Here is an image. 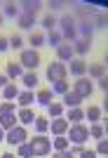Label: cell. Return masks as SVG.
<instances>
[{
  "mask_svg": "<svg viewBox=\"0 0 108 158\" xmlns=\"http://www.w3.org/2000/svg\"><path fill=\"white\" fill-rule=\"evenodd\" d=\"M56 26H59V33H61V38H64V43L73 45L75 40H78V31H75L73 14H64V17H59V19H56Z\"/></svg>",
  "mask_w": 108,
  "mask_h": 158,
  "instance_id": "6da1fadb",
  "label": "cell"
},
{
  "mask_svg": "<svg viewBox=\"0 0 108 158\" xmlns=\"http://www.w3.org/2000/svg\"><path fill=\"white\" fill-rule=\"evenodd\" d=\"M19 66L24 71H38V66H40V52L31 50V47H24L19 52Z\"/></svg>",
  "mask_w": 108,
  "mask_h": 158,
  "instance_id": "7a4b0ae2",
  "label": "cell"
},
{
  "mask_svg": "<svg viewBox=\"0 0 108 158\" xmlns=\"http://www.w3.org/2000/svg\"><path fill=\"white\" fill-rule=\"evenodd\" d=\"M31 146H33V156L35 158H47L52 153V139L47 135H35L31 139Z\"/></svg>",
  "mask_w": 108,
  "mask_h": 158,
  "instance_id": "3957f363",
  "label": "cell"
},
{
  "mask_svg": "<svg viewBox=\"0 0 108 158\" xmlns=\"http://www.w3.org/2000/svg\"><path fill=\"white\" fill-rule=\"evenodd\" d=\"M71 90H73L80 99H87V97H92V94H94L96 87H94V80H89L87 76H85V78H75V83L71 85Z\"/></svg>",
  "mask_w": 108,
  "mask_h": 158,
  "instance_id": "277c9868",
  "label": "cell"
},
{
  "mask_svg": "<svg viewBox=\"0 0 108 158\" xmlns=\"http://www.w3.org/2000/svg\"><path fill=\"white\" fill-rule=\"evenodd\" d=\"M66 139L71 142V144L82 146L89 139V132H87V127L82 125V123H80V125H71V127H68V132H66Z\"/></svg>",
  "mask_w": 108,
  "mask_h": 158,
  "instance_id": "5b68a950",
  "label": "cell"
},
{
  "mask_svg": "<svg viewBox=\"0 0 108 158\" xmlns=\"http://www.w3.org/2000/svg\"><path fill=\"white\" fill-rule=\"evenodd\" d=\"M5 142L10 146H17L19 144H24V142H28V130L26 127H21V125H17V127H12V130H7L5 132Z\"/></svg>",
  "mask_w": 108,
  "mask_h": 158,
  "instance_id": "8992f818",
  "label": "cell"
},
{
  "mask_svg": "<svg viewBox=\"0 0 108 158\" xmlns=\"http://www.w3.org/2000/svg\"><path fill=\"white\" fill-rule=\"evenodd\" d=\"M45 76H47V80H49V83H56V80H66L68 69H66V64H61V61H56V59H54L52 64L47 66Z\"/></svg>",
  "mask_w": 108,
  "mask_h": 158,
  "instance_id": "52a82bcc",
  "label": "cell"
},
{
  "mask_svg": "<svg viewBox=\"0 0 108 158\" xmlns=\"http://www.w3.org/2000/svg\"><path fill=\"white\" fill-rule=\"evenodd\" d=\"M75 31H78V38H82V40H89V43H92V38H94V26H92V19H80V21H75Z\"/></svg>",
  "mask_w": 108,
  "mask_h": 158,
  "instance_id": "ba28073f",
  "label": "cell"
},
{
  "mask_svg": "<svg viewBox=\"0 0 108 158\" xmlns=\"http://www.w3.org/2000/svg\"><path fill=\"white\" fill-rule=\"evenodd\" d=\"M66 69H68V73H71L73 78H85V76H87V61H85V59H78V57L68 61Z\"/></svg>",
  "mask_w": 108,
  "mask_h": 158,
  "instance_id": "9c48e42d",
  "label": "cell"
},
{
  "mask_svg": "<svg viewBox=\"0 0 108 158\" xmlns=\"http://www.w3.org/2000/svg\"><path fill=\"white\" fill-rule=\"evenodd\" d=\"M85 120L87 123H106V118H103V109L96 104H89L87 109H85Z\"/></svg>",
  "mask_w": 108,
  "mask_h": 158,
  "instance_id": "30bf717a",
  "label": "cell"
},
{
  "mask_svg": "<svg viewBox=\"0 0 108 158\" xmlns=\"http://www.w3.org/2000/svg\"><path fill=\"white\" fill-rule=\"evenodd\" d=\"M64 118L68 120V125H80V123H85V109H82V106L68 109V111L64 113Z\"/></svg>",
  "mask_w": 108,
  "mask_h": 158,
  "instance_id": "8fae6325",
  "label": "cell"
},
{
  "mask_svg": "<svg viewBox=\"0 0 108 158\" xmlns=\"http://www.w3.org/2000/svg\"><path fill=\"white\" fill-rule=\"evenodd\" d=\"M71 59H75L73 45H68V43H61V45L56 47V61H61V64H68Z\"/></svg>",
  "mask_w": 108,
  "mask_h": 158,
  "instance_id": "7c38bea8",
  "label": "cell"
},
{
  "mask_svg": "<svg viewBox=\"0 0 108 158\" xmlns=\"http://www.w3.org/2000/svg\"><path fill=\"white\" fill-rule=\"evenodd\" d=\"M68 120L61 116V118H54V120H49V132H52L54 137H61V135H66L68 132Z\"/></svg>",
  "mask_w": 108,
  "mask_h": 158,
  "instance_id": "4fadbf2b",
  "label": "cell"
},
{
  "mask_svg": "<svg viewBox=\"0 0 108 158\" xmlns=\"http://www.w3.org/2000/svg\"><path fill=\"white\" fill-rule=\"evenodd\" d=\"M21 85H24V90H31V92H33L35 87L40 85V76H38V71H26L24 76H21Z\"/></svg>",
  "mask_w": 108,
  "mask_h": 158,
  "instance_id": "5bb4252c",
  "label": "cell"
},
{
  "mask_svg": "<svg viewBox=\"0 0 108 158\" xmlns=\"http://www.w3.org/2000/svg\"><path fill=\"white\" fill-rule=\"evenodd\" d=\"M35 118H38V116H35L33 109H19V113H17V120H19V125H21V127L33 125Z\"/></svg>",
  "mask_w": 108,
  "mask_h": 158,
  "instance_id": "9a60e30c",
  "label": "cell"
},
{
  "mask_svg": "<svg viewBox=\"0 0 108 158\" xmlns=\"http://www.w3.org/2000/svg\"><path fill=\"white\" fill-rule=\"evenodd\" d=\"M106 76V64L99 61V64H87V78L89 80H99Z\"/></svg>",
  "mask_w": 108,
  "mask_h": 158,
  "instance_id": "2e32d148",
  "label": "cell"
},
{
  "mask_svg": "<svg viewBox=\"0 0 108 158\" xmlns=\"http://www.w3.org/2000/svg\"><path fill=\"white\" fill-rule=\"evenodd\" d=\"M19 7H21V12H24V14L38 17V12L42 10V2H40V0H24V2H21Z\"/></svg>",
  "mask_w": 108,
  "mask_h": 158,
  "instance_id": "e0dca14e",
  "label": "cell"
},
{
  "mask_svg": "<svg viewBox=\"0 0 108 158\" xmlns=\"http://www.w3.org/2000/svg\"><path fill=\"white\" fill-rule=\"evenodd\" d=\"M17 104H19L21 109H31V104H35V92H31V90H19Z\"/></svg>",
  "mask_w": 108,
  "mask_h": 158,
  "instance_id": "ac0fdd59",
  "label": "cell"
},
{
  "mask_svg": "<svg viewBox=\"0 0 108 158\" xmlns=\"http://www.w3.org/2000/svg\"><path fill=\"white\" fill-rule=\"evenodd\" d=\"M35 102H38V106H45V109H47V106L54 102L52 90H49V87H45V90H38V94H35Z\"/></svg>",
  "mask_w": 108,
  "mask_h": 158,
  "instance_id": "d6986e66",
  "label": "cell"
},
{
  "mask_svg": "<svg viewBox=\"0 0 108 158\" xmlns=\"http://www.w3.org/2000/svg\"><path fill=\"white\" fill-rule=\"evenodd\" d=\"M89 50H92V43H89V40L78 38V40L73 43V52H75V57H78V59H80V57H85Z\"/></svg>",
  "mask_w": 108,
  "mask_h": 158,
  "instance_id": "ffe728a7",
  "label": "cell"
},
{
  "mask_svg": "<svg viewBox=\"0 0 108 158\" xmlns=\"http://www.w3.org/2000/svg\"><path fill=\"white\" fill-rule=\"evenodd\" d=\"M89 137H94L96 142H101V139H106V125L103 123H92V125L87 127Z\"/></svg>",
  "mask_w": 108,
  "mask_h": 158,
  "instance_id": "44dd1931",
  "label": "cell"
},
{
  "mask_svg": "<svg viewBox=\"0 0 108 158\" xmlns=\"http://www.w3.org/2000/svg\"><path fill=\"white\" fill-rule=\"evenodd\" d=\"M19 125V120H17V113H2V116H0V127H2V130H12V127H17Z\"/></svg>",
  "mask_w": 108,
  "mask_h": 158,
  "instance_id": "7402d4cb",
  "label": "cell"
},
{
  "mask_svg": "<svg viewBox=\"0 0 108 158\" xmlns=\"http://www.w3.org/2000/svg\"><path fill=\"white\" fill-rule=\"evenodd\" d=\"M49 90H52L54 97H64L66 92H71V83H68V80H56V83H52Z\"/></svg>",
  "mask_w": 108,
  "mask_h": 158,
  "instance_id": "603a6c76",
  "label": "cell"
},
{
  "mask_svg": "<svg viewBox=\"0 0 108 158\" xmlns=\"http://www.w3.org/2000/svg\"><path fill=\"white\" fill-rule=\"evenodd\" d=\"M24 73H26V71H24V69H21L17 61H10V64H7V73H5V76L10 78V83H12V80H19Z\"/></svg>",
  "mask_w": 108,
  "mask_h": 158,
  "instance_id": "cb8c5ba5",
  "label": "cell"
},
{
  "mask_svg": "<svg viewBox=\"0 0 108 158\" xmlns=\"http://www.w3.org/2000/svg\"><path fill=\"white\" fill-rule=\"evenodd\" d=\"M35 21H38V17H31V14H24V12H21L19 17H17V26H19V28H26V31H31V28L35 26Z\"/></svg>",
  "mask_w": 108,
  "mask_h": 158,
  "instance_id": "d4e9b609",
  "label": "cell"
},
{
  "mask_svg": "<svg viewBox=\"0 0 108 158\" xmlns=\"http://www.w3.org/2000/svg\"><path fill=\"white\" fill-rule=\"evenodd\" d=\"M0 94H2V99H5V102H14V99L19 97V85L10 83V85H5L2 90H0Z\"/></svg>",
  "mask_w": 108,
  "mask_h": 158,
  "instance_id": "484cf974",
  "label": "cell"
},
{
  "mask_svg": "<svg viewBox=\"0 0 108 158\" xmlns=\"http://www.w3.org/2000/svg\"><path fill=\"white\" fill-rule=\"evenodd\" d=\"M64 113H66V106H64V104H59V102H52V104L47 106V118H49V120L61 118Z\"/></svg>",
  "mask_w": 108,
  "mask_h": 158,
  "instance_id": "4316f807",
  "label": "cell"
},
{
  "mask_svg": "<svg viewBox=\"0 0 108 158\" xmlns=\"http://www.w3.org/2000/svg\"><path fill=\"white\" fill-rule=\"evenodd\" d=\"M21 14V7L17 2H5L2 5V17H10V19H17Z\"/></svg>",
  "mask_w": 108,
  "mask_h": 158,
  "instance_id": "83f0119b",
  "label": "cell"
},
{
  "mask_svg": "<svg viewBox=\"0 0 108 158\" xmlns=\"http://www.w3.org/2000/svg\"><path fill=\"white\" fill-rule=\"evenodd\" d=\"M33 127H35V135H45V132H49V118H47V116H38L35 123H33Z\"/></svg>",
  "mask_w": 108,
  "mask_h": 158,
  "instance_id": "f1b7e54d",
  "label": "cell"
},
{
  "mask_svg": "<svg viewBox=\"0 0 108 158\" xmlns=\"http://www.w3.org/2000/svg\"><path fill=\"white\" fill-rule=\"evenodd\" d=\"M68 149H71V142L66 139V135L52 139V151H68Z\"/></svg>",
  "mask_w": 108,
  "mask_h": 158,
  "instance_id": "f546056e",
  "label": "cell"
},
{
  "mask_svg": "<svg viewBox=\"0 0 108 158\" xmlns=\"http://www.w3.org/2000/svg\"><path fill=\"white\" fill-rule=\"evenodd\" d=\"M106 24H108L106 12H96L94 17H92V26H94V31H106Z\"/></svg>",
  "mask_w": 108,
  "mask_h": 158,
  "instance_id": "4dcf8cb0",
  "label": "cell"
},
{
  "mask_svg": "<svg viewBox=\"0 0 108 158\" xmlns=\"http://www.w3.org/2000/svg\"><path fill=\"white\" fill-rule=\"evenodd\" d=\"M61 104H64V106H68V109H75V106H80V104H82V99L78 97V94H75L73 90H71V92H66V94H64V102H61Z\"/></svg>",
  "mask_w": 108,
  "mask_h": 158,
  "instance_id": "1f68e13d",
  "label": "cell"
},
{
  "mask_svg": "<svg viewBox=\"0 0 108 158\" xmlns=\"http://www.w3.org/2000/svg\"><path fill=\"white\" fill-rule=\"evenodd\" d=\"M17 158H35V156H33V146H31V142H24V144L17 146Z\"/></svg>",
  "mask_w": 108,
  "mask_h": 158,
  "instance_id": "d6a6232c",
  "label": "cell"
},
{
  "mask_svg": "<svg viewBox=\"0 0 108 158\" xmlns=\"http://www.w3.org/2000/svg\"><path fill=\"white\" fill-rule=\"evenodd\" d=\"M45 38H47V45L54 47V50H56V47L64 43V38H61V33L56 31V28H54V31H47V35H45Z\"/></svg>",
  "mask_w": 108,
  "mask_h": 158,
  "instance_id": "836d02e7",
  "label": "cell"
},
{
  "mask_svg": "<svg viewBox=\"0 0 108 158\" xmlns=\"http://www.w3.org/2000/svg\"><path fill=\"white\" fill-rule=\"evenodd\" d=\"M28 43H31V50H38V47H45V45H47V38H45L42 33H31Z\"/></svg>",
  "mask_w": 108,
  "mask_h": 158,
  "instance_id": "e575fe53",
  "label": "cell"
},
{
  "mask_svg": "<svg viewBox=\"0 0 108 158\" xmlns=\"http://www.w3.org/2000/svg\"><path fill=\"white\" fill-rule=\"evenodd\" d=\"M7 40H10V50H17V52H21V50H24V38H21L19 33H12Z\"/></svg>",
  "mask_w": 108,
  "mask_h": 158,
  "instance_id": "d590c367",
  "label": "cell"
},
{
  "mask_svg": "<svg viewBox=\"0 0 108 158\" xmlns=\"http://www.w3.org/2000/svg\"><path fill=\"white\" fill-rule=\"evenodd\" d=\"M42 26L47 28V31H54V26H56V17H54V14H45V17H42Z\"/></svg>",
  "mask_w": 108,
  "mask_h": 158,
  "instance_id": "8d00e7d4",
  "label": "cell"
},
{
  "mask_svg": "<svg viewBox=\"0 0 108 158\" xmlns=\"http://www.w3.org/2000/svg\"><path fill=\"white\" fill-rule=\"evenodd\" d=\"M17 111V102H2L0 104V116L2 113H14Z\"/></svg>",
  "mask_w": 108,
  "mask_h": 158,
  "instance_id": "74e56055",
  "label": "cell"
},
{
  "mask_svg": "<svg viewBox=\"0 0 108 158\" xmlns=\"http://www.w3.org/2000/svg\"><path fill=\"white\" fill-rule=\"evenodd\" d=\"M96 156H106V153H108V142H106V139H101V142H96Z\"/></svg>",
  "mask_w": 108,
  "mask_h": 158,
  "instance_id": "f35d334b",
  "label": "cell"
},
{
  "mask_svg": "<svg viewBox=\"0 0 108 158\" xmlns=\"http://www.w3.org/2000/svg\"><path fill=\"white\" fill-rule=\"evenodd\" d=\"M96 90H101V92H106V90H108V80H106V76H103V78H99V80H96Z\"/></svg>",
  "mask_w": 108,
  "mask_h": 158,
  "instance_id": "ab89813d",
  "label": "cell"
},
{
  "mask_svg": "<svg viewBox=\"0 0 108 158\" xmlns=\"http://www.w3.org/2000/svg\"><path fill=\"white\" fill-rule=\"evenodd\" d=\"M78 158H96V153H94V149H82L78 153Z\"/></svg>",
  "mask_w": 108,
  "mask_h": 158,
  "instance_id": "60d3db41",
  "label": "cell"
},
{
  "mask_svg": "<svg viewBox=\"0 0 108 158\" xmlns=\"http://www.w3.org/2000/svg\"><path fill=\"white\" fill-rule=\"evenodd\" d=\"M7 50H10V40H7V38H2V35H0V54H5Z\"/></svg>",
  "mask_w": 108,
  "mask_h": 158,
  "instance_id": "b9f144b4",
  "label": "cell"
},
{
  "mask_svg": "<svg viewBox=\"0 0 108 158\" xmlns=\"http://www.w3.org/2000/svg\"><path fill=\"white\" fill-rule=\"evenodd\" d=\"M52 158H75L71 151H54V156Z\"/></svg>",
  "mask_w": 108,
  "mask_h": 158,
  "instance_id": "7bdbcfd3",
  "label": "cell"
},
{
  "mask_svg": "<svg viewBox=\"0 0 108 158\" xmlns=\"http://www.w3.org/2000/svg\"><path fill=\"white\" fill-rule=\"evenodd\" d=\"M47 7L52 10V12H56V10H61V7H64V2H56V0H52V2H47Z\"/></svg>",
  "mask_w": 108,
  "mask_h": 158,
  "instance_id": "ee69618b",
  "label": "cell"
},
{
  "mask_svg": "<svg viewBox=\"0 0 108 158\" xmlns=\"http://www.w3.org/2000/svg\"><path fill=\"white\" fill-rule=\"evenodd\" d=\"M5 85H10V78H7L5 73H0V90H2Z\"/></svg>",
  "mask_w": 108,
  "mask_h": 158,
  "instance_id": "f6af8a7d",
  "label": "cell"
},
{
  "mask_svg": "<svg viewBox=\"0 0 108 158\" xmlns=\"http://www.w3.org/2000/svg\"><path fill=\"white\" fill-rule=\"evenodd\" d=\"M0 158H17V153H12V151H5V153H0Z\"/></svg>",
  "mask_w": 108,
  "mask_h": 158,
  "instance_id": "bcb514c9",
  "label": "cell"
},
{
  "mask_svg": "<svg viewBox=\"0 0 108 158\" xmlns=\"http://www.w3.org/2000/svg\"><path fill=\"white\" fill-rule=\"evenodd\" d=\"M0 142H5V130L0 127Z\"/></svg>",
  "mask_w": 108,
  "mask_h": 158,
  "instance_id": "7dc6e473",
  "label": "cell"
},
{
  "mask_svg": "<svg viewBox=\"0 0 108 158\" xmlns=\"http://www.w3.org/2000/svg\"><path fill=\"white\" fill-rule=\"evenodd\" d=\"M2 21H5V17H2V12H0V26H2Z\"/></svg>",
  "mask_w": 108,
  "mask_h": 158,
  "instance_id": "c3c4849f",
  "label": "cell"
}]
</instances>
